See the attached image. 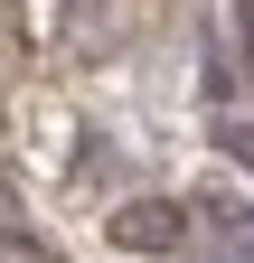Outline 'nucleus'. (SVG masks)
<instances>
[{
    "instance_id": "f257e3e1",
    "label": "nucleus",
    "mask_w": 254,
    "mask_h": 263,
    "mask_svg": "<svg viewBox=\"0 0 254 263\" xmlns=\"http://www.w3.org/2000/svg\"><path fill=\"white\" fill-rule=\"evenodd\" d=\"M179 235H188V216L170 207V197H141V207L113 216V245L122 254H179Z\"/></svg>"
},
{
    "instance_id": "f03ea898",
    "label": "nucleus",
    "mask_w": 254,
    "mask_h": 263,
    "mask_svg": "<svg viewBox=\"0 0 254 263\" xmlns=\"http://www.w3.org/2000/svg\"><path fill=\"white\" fill-rule=\"evenodd\" d=\"M216 226H226V263H254V216L245 207H216Z\"/></svg>"
},
{
    "instance_id": "7ed1b4c3",
    "label": "nucleus",
    "mask_w": 254,
    "mask_h": 263,
    "mask_svg": "<svg viewBox=\"0 0 254 263\" xmlns=\"http://www.w3.org/2000/svg\"><path fill=\"white\" fill-rule=\"evenodd\" d=\"M0 263H57V254H47V245H28L19 226H0Z\"/></svg>"
}]
</instances>
